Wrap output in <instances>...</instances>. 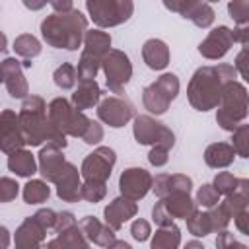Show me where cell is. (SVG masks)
<instances>
[{
	"mask_svg": "<svg viewBox=\"0 0 249 249\" xmlns=\"http://www.w3.org/2000/svg\"><path fill=\"white\" fill-rule=\"evenodd\" d=\"M101 99V88L95 80H80L76 91L72 93V105L80 111L91 109Z\"/></svg>",
	"mask_w": 249,
	"mask_h": 249,
	"instance_id": "24",
	"label": "cell"
},
{
	"mask_svg": "<svg viewBox=\"0 0 249 249\" xmlns=\"http://www.w3.org/2000/svg\"><path fill=\"white\" fill-rule=\"evenodd\" d=\"M231 39H233V43L247 45V41H249V27L247 25H237L235 29H231Z\"/></svg>",
	"mask_w": 249,
	"mask_h": 249,
	"instance_id": "52",
	"label": "cell"
},
{
	"mask_svg": "<svg viewBox=\"0 0 249 249\" xmlns=\"http://www.w3.org/2000/svg\"><path fill=\"white\" fill-rule=\"evenodd\" d=\"M88 245H89V241L86 239V235H84V231L80 230L78 224H74V226L58 231L56 237L47 243V247H53V249L54 247H60V249H76V247H88Z\"/></svg>",
	"mask_w": 249,
	"mask_h": 249,
	"instance_id": "28",
	"label": "cell"
},
{
	"mask_svg": "<svg viewBox=\"0 0 249 249\" xmlns=\"http://www.w3.org/2000/svg\"><path fill=\"white\" fill-rule=\"evenodd\" d=\"M14 51L16 54H19L21 58L33 60L35 56L41 54V41L29 33H21L14 39Z\"/></svg>",
	"mask_w": 249,
	"mask_h": 249,
	"instance_id": "32",
	"label": "cell"
},
{
	"mask_svg": "<svg viewBox=\"0 0 249 249\" xmlns=\"http://www.w3.org/2000/svg\"><path fill=\"white\" fill-rule=\"evenodd\" d=\"M187 247H202V243H198V241H189Z\"/></svg>",
	"mask_w": 249,
	"mask_h": 249,
	"instance_id": "60",
	"label": "cell"
},
{
	"mask_svg": "<svg viewBox=\"0 0 249 249\" xmlns=\"http://www.w3.org/2000/svg\"><path fill=\"white\" fill-rule=\"evenodd\" d=\"M222 206L228 210L230 218H235L239 212L247 210V206H249V195H245L241 191H233V193L226 195V198L222 200Z\"/></svg>",
	"mask_w": 249,
	"mask_h": 249,
	"instance_id": "35",
	"label": "cell"
},
{
	"mask_svg": "<svg viewBox=\"0 0 249 249\" xmlns=\"http://www.w3.org/2000/svg\"><path fill=\"white\" fill-rule=\"evenodd\" d=\"M8 49V39H6V35L0 31V53H4Z\"/></svg>",
	"mask_w": 249,
	"mask_h": 249,
	"instance_id": "58",
	"label": "cell"
},
{
	"mask_svg": "<svg viewBox=\"0 0 249 249\" xmlns=\"http://www.w3.org/2000/svg\"><path fill=\"white\" fill-rule=\"evenodd\" d=\"M233 222H235V228H237L243 235H249V210L239 212V214L233 218Z\"/></svg>",
	"mask_w": 249,
	"mask_h": 249,
	"instance_id": "51",
	"label": "cell"
},
{
	"mask_svg": "<svg viewBox=\"0 0 249 249\" xmlns=\"http://www.w3.org/2000/svg\"><path fill=\"white\" fill-rule=\"evenodd\" d=\"M152 191L158 198L173 193V191H187L191 193L193 191V179L189 175H183V173H160L156 175V179H152Z\"/></svg>",
	"mask_w": 249,
	"mask_h": 249,
	"instance_id": "21",
	"label": "cell"
},
{
	"mask_svg": "<svg viewBox=\"0 0 249 249\" xmlns=\"http://www.w3.org/2000/svg\"><path fill=\"white\" fill-rule=\"evenodd\" d=\"M216 111V123L224 130H233L237 124H241L247 119V89L237 80H230L224 84L220 101Z\"/></svg>",
	"mask_w": 249,
	"mask_h": 249,
	"instance_id": "4",
	"label": "cell"
},
{
	"mask_svg": "<svg viewBox=\"0 0 249 249\" xmlns=\"http://www.w3.org/2000/svg\"><path fill=\"white\" fill-rule=\"evenodd\" d=\"M53 80H54V84H56L60 89H72V88L76 86V80H78L76 68H74L70 62H62V64L54 70Z\"/></svg>",
	"mask_w": 249,
	"mask_h": 249,
	"instance_id": "36",
	"label": "cell"
},
{
	"mask_svg": "<svg viewBox=\"0 0 249 249\" xmlns=\"http://www.w3.org/2000/svg\"><path fill=\"white\" fill-rule=\"evenodd\" d=\"M138 212V206H136V200H130L126 196H117L113 198L105 210H103V218H105V224L109 228H113L115 231H119L123 228L124 222H128L130 218H134Z\"/></svg>",
	"mask_w": 249,
	"mask_h": 249,
	"instance_id": "18",
	"label": "cell"
},
{
	"mask_svg": "<svg viewBox=\"0 0 249 249\" xmlns=\"http://www.w3.org/2000/svg\"><path fill=\"white\" fill-rule=\"evenodd\" d=\"M228 12H230V18L237 25H247V21H249V0H230Z\"/></svg>",
	"mask_w": 249,
	"mask_h": 249,
	"instance_id": "41",
	"label": "cell"
},
{
	"mask_svg": "<svg viewBox=\"0 0 249 249\" xmlns=\"http://www.w3.org/2000/svg\"><path fill=\"white\" fill-rule=\"evenodd\" d=\"M54 185H56V196L60 200H64V202H78V200H82V193H80V189H82V175H80V171H78V167L74 163L66 161L62 173L56 177Z\"/></svg>",
	"mask_w": 249,
	"mask_h": 249,
	"instance_id": "17",
	"label": "cell"
},
{
	"mask_svg": "<svg viewBox=\"0 0 249 249\" xmlns=\"http://www.w3.org/2000/svg\"><path fill=\"white\" fill-rule=\"evenodd\" d=\"M88 29V18L80 10L54 12L41 21L43 41L53 49L78 51Z\"/></svg>",
	"mask_w": 249,
	"mask_h": 249,
	"instance_id": "3",
	"label": "cell"
},
{
	"mask_svg": "<svg viewBox=\"0 0 249 249\" xmlns=\"http://www.w3.org/2000/svg\"><path fill=\"white\" fill-rule=\"evenodd\" d=\"M21 2H23V6H25L27 10H31V12L43 10V8L49 4V0H21Z\"/></svg>",
	"mask_w": 249,
	"mask_h": 249,
	"instance_id": "56",
	"label": "cell"
},
{
	"mask_svg": "<svg viewBox=\"0 0 249 249\" xmlns=\"http://www.w3.org/2000/svg\"><path fill=\"white\" fill-rule=\"evenodd\" d=\"M237 183H239V179L233 175V173H230V171H220L216 177H214V189L220 193V195H230V193H233V191H237Z\"/></svg>",
	"mask_w": 249,
	"mask_h": 249,
	"instance_id": "40",
	"label": "cell"
},
{
	"mask_svg": "<svg viewBox=\"0 0 249 249\" xmlns=\"http://www.w3.org/2000/svg\"><path fill=\"white\" fill-rule=\"evenodd\" d=\"M82 140H84L86 144H89V146L97 144L99 140H103V126H101L97 121H93V119H91V123H89V126H88L86 134L82 136Z\"/></svg>",
	"mask_w": 249,
	"mask_h": 249,
	"instance_id": "46",
	"label": "cell"
},
{
	"mask_svg": "<svg viewBox=\"0 0 249 249\" xmlns=\"http://www.w3.org/2000/svg\"><path fill=\"white\" fill-rule=\"evenodd\" d=\"M177 95H179V78L171 72H165L156 82H152L142 89V103L152 115H163Z\"/></svg>",
	"mask_w": 249,
	"mask_h": 249,
	"instance_id": "6",
	"label": "cell"
},
{
	"mask_svg": "<svg viewBox=\"0 0 249 249\" xmlns=\"http://www.w3.org/2000/svg\"><path fill=\"white\" fill-rule=\"evenodd\" d=\"M80 193H82V200L99 202L107 195V183H103V181H84Z\"/></svg>",
	"mask_w": 249,
	"mask_h": 249,
	"instance_id": "38",
	"label": "cell"
},
{
	"mask_svg": "<svg viewBox=\"0 0 249 249\" xmlns=\"http://www.w3.org/2000/svg\"><path fill=\"white\" fill-rule=\"evenodd\" d=\"M231 146L235 156L249 158V124H237L231 130Z\"/></svg>",
	"mask_w": 249,
	"mask_h": 249,
	"instance_id": "37",
	"label": "cell"
},
{
	"mask_svg": "<svg viewBox=\"0 0 249 249\" xmlns=\"http://www.w3.org/2000/svg\"><path fill=\"white\" fill-rule=\"evenodd\" d=\"M169 148H165V146H161V144H156V146H152V150H150V154H148V161L152 163V165H156V167H161V165H165L167 163V160H169Z\"/></svg>",
	"mask_w": 249,
	"mask_h": 249,
	"instance_id": "44",
	"label": "cell"
},
{
	"mask_svg": "<svg viewBox=\"0 0 249 249\" xmlns=\"http://www.w3.org/2000/svg\"><path fill=\"white\" fill-rule=\"evenodd\" d=\"M84 49L93 53L95 56H103L109 49H111V35L105 33V31H99V29H86L84 33Z\"/></svg>",
	"mask_w": 249,
	"mask_h": 249,
	"instance_id": "29",
	"label": "cell"
},
{
	"mask_svg": "<svg viewBox=\"0 0 249 249\" xmlns=\"http://www.w3.org/2000/svg\"><path fill=\"white\" fill-rule=\"evenodd\" d=\"M152 179L144 167H126L119 177V191L130 200H140L152 191Z\"/></svg>",
	"mask_w": 249,
	"mask_h": 249,
	"instance_id": "12",
	"label": "cell"
},
{
	"mask_svg": "<svg viewBox=\"0 0 249 249\" xmlns=\"http://www.w3.org/2000/svg\"><path fill=\"white\" fill-rule=\"evenodd\" d=\"M191 0H163V6L169 10V12H175V14H181L185 10V6L189 4Z\"/></svg>",
	"mask_w": 249,
	"mask_h": 249,
	"instance_id": "54",
	"label": "cell"
},
{
	"mask_svg": "<svg viewBox=\"0 0 249 249\" xmlns=\"http://www.w3.org/2000/svg\"><path fill=\"white\" fill-rule=\"evenodd\" d=\"M51 196V187L47 181L41 179H31L23 185V200L27 204H41Z\"/></svg>",
	"mask_w": 249,
	"mask_h": 249,
	"instance_id": "34",
	"label": "cell"
},
{
	"mask_svg": "<svg viewBox=\"0 0 249 249\" xmlns=\"http://www.w3.org/2000/svg\"><path fill=\"white\" fill-rule=\"evenodd\" d=\"M220 193L214 189L212 183H204L198 191H196V198H195V204L198 206H204V208H212L214 204L220 202Z\"/></svg>",
	"mask_w": 249,
	"mask_h": 249,
	"instance_id": "39",
	"label": "cell"
},
{
	"mask_svg": "<svg viewBox=\"0 0 249 249\" xmlns=\"http://www.w3.org/2000/svg\"><path fill=\"white\" fill-rule=\"evenodd\" d=\"M8 169L12 173H16L18 177H31L33 173H37L35 156L29 150L19 148V150L8 154Z\"/></svg>",
	"mask_w": 249,
	"mask_h": 249,
	"instance_id": "27",
	"label": "cell"
},
{
	"mask_svg": "<svg viewBox=\"0 0 249 249\" xmlns=\"http://www.w3.org/2000/svg\"><path fill=\"white\" fill-rule=\"evenodd\" d=\"M160 200H161L165 212H167L173 220H175V218H183V220H185V218L196 208L195 200L191 198V193H187V191H173V193L161 196Z\"/></svg>",
	"mask_w": 249,
	"mask_h": 249,
	"instance_id": "22",
	"label": "cell"
},
{
	"mask_svg": "<svg viewBox=\"0 0 249 249\" xmlns=\"http://www.w3.org/2000/svg\"><path fill=\"white\" fill-rule=\"evenodd\" d=\"M130 233H132V237L136 239V241H146L148 237H150V233H152V228H150V224L146 222V220H142V218H136L134 222H132V226H130Z\"/></svg>",
	"mask_w": 249,
	"mask_h": 249,
	"instance_id": "45",
	"label": "cell"
},
{
	"mask_svg": "<svg viewBox=\"0 0 249 249\" xmlns=\"http://www.w3.org/2000/svg\"><path fill=\"white\" fill-rule=\"evenodd\" d=\"M97 117L111 128H121L134 119V105L119 95H109L97 103Z\"/></svg>",
	"mask_w": 249,
	"mask_h": 249,
	"instance_id": "11",
	"label": "cell"
},
{
	"mask_svg": "<svg viewBox=\"0 0 249 249\" xmlns=\"http://www.w3.org/2000/svg\"><path fill=\"white\" fill-rule=\"evenodd\" d=\"M181 245V230L175 224L160 226L152 237V249H175Z\"/></svg>",
	"mask_w": 249,
	"mask_h": 249,
	"instance_id": "30",
	"label": "cell"
},
{
	"mask_svg": "<svg viewBox=\"0 0 249 249\" xmlns=\"http://www.w3.org/2000/svg\"><path fill=\"white\" fill-rule=\"evenodd\" d=\"M19 126L23 132V140L29 146H43L45 142H53L58 148H66V134H62L47 115V103L39 95H25L19 107Z\"/></svg>",
	"mask_w": 249,
	"mask_h": 249,
	"instance_id": "1",
	"label": "cell"
},
{
	"mask_svg": "<svg viewBox=\"0 0 249 249\" xmlns=\"http://www.w3.org/2000/svg\"><path fill=\"white\" fill-rule=\"evenodd\" d=\"M47 115L49 121L66 136H74V138H82L91 123L89 117L84 115V111L76 109L68 99L64 97H54L49 107H47Z\"/></svg>",
	"mask_w": 249,
	"mask_h": 249,
	"instance_id": "5",
	"label": "cell"
},
{
	"mask_svg": "<svg viewBox=\"0 0 249 249\" xmlns=\"http://www.w3.org/2000/svg\"><path fill=\"white\" fill-rule=\"evenodd\" d=\"M31 64H33V62H31V60H27V58H23V62H21V66H23V68H31Z\"/></svg>",
	"mask_w": 249,
	"mask_h": 249,
	"instance_id": "59",
	"label": "cell"
},
{
	"mask_svg": "<svg viewBox=\"0 0 249 249\" xmlns=\"http://www.w3.org/2000/svg\"><path fill=\"white\" fill-rule=\"evenodd\" d=\"M204 2H220V0H204Z\"/></svg>",
	"mask_w": 249,
	"mask_h": 249,
	"instance_id": "61",
	"label": "cell"
},
{
	"mask_svg": "<svg viewBox=\"0 0 249 249\" xmlns=\"http://www.w3.org/2000/svg\"><path fill=\"white\" fill-rule=\"evenodd\" d=\"M235 150L228 142H214L204 150V161L212 169H222L233 163Z\"/></svg>",
	"mask_w": 249,
	"mask_h": 249,
	"instance_id": "26",
	"label": "cell"
},
{
	"mask_svg": "<svg viewBox=\"0 0 249 249\" xmlns=\"http://www.w3.org/2000/svg\"><path fill=\"white\" fill-rule=\"evenodd\" d=\"M54 12H68L72 10V0H49Z\"/></svg>",
	"mask_w": 249,
	"mask_h": 249,
	"instance_id": "55",
	"label": "cell"
},
{
	"mask_svg": "<svg viewBox=\"0 0 249 249\" xmlns=\"http://www.w3.org/2000/svg\"><path fill=\"white\" fill-rule=\"evenodd\" d=\"M99 68H101V58L84 49L78 60V68H76L78 80H95Z\"/></svg>",
	"mask_w": 249,
	"mask_h": 249,
	"instance_id": "33",
	"label": "cell"
},
{
	"mask_svg": "<svg viewBox=\"0 0 249 249\" xmlns=\"http://www.w3.org/2000/svg\"><path fill=\"white\" fill-rule=\"evenodd\" d=\"M33 216H35L47 230H53V226H54V222H56V212H54L53 208H41V210H37Z\"/></svg>",
	"mask_w": 249,
	"mask_h": 249,
	"instance_id": "50",
	"label": "cell"
},
{
	"mask_svg": "<svg viewBox=\"0 0 249 249\" xmlns=\"http://www.w3.org/2000/svg\"><path fill=\"white\" fill-rule=\"evenodd\" d=\"M181 16H183L185 19H191L196 27L206 29V27H210V25L214 23L216 12H214L212 6H210L208 2H204V0H191V2L185 6V10L181 12Z\"/></svg>",
	"mask_w": 249,
	"mask_h": 249,
	"instance_id": "25",
	"label": "cell"
},
{
	"mask_svg": "<svg viewBox=\"0 0 249 249\" xmlns=\"http://www.w3.org/2000/svg\"><path fill=\"white\" fill-rule=\"evenodd\" d=\"M37 158H39L37 171L41 173V177H43L47 183H54L56 177L62 173V169H64V165H66L62 148H58V146L53 144V142H47V146L41 148V152H39Z\"/></svg>",
	"mask_w": 249,
	"mask_h": 249,
	"instance_id": "16",
	"label": "cell"
},
{
	"mask_svg": "<svg viewBox=\"0 0 249 249\" xmlns=\"http://www.w3.org/2000/svg\"><path fill=\"white\" fill-rule=\"evenodd\" d=\"M0 70H2V84L6 86L10 97L23 99L29 93V86H27V80L23 76L21 62L14 56H8L0 62Z\"/></svg>",
	"mask_w": 249,
	"mask_h": 249,
	"instance_id": "14",
	"label": "cell"
},
{
	"mask_svg": "<svg viewBox=\"0 0 249 249\" xmlns=\"http://www.w3.org/2000/svg\"><path fill=\"white\" fill-rule=\"evenodd\" d=\"M19 185L12 177H0V202H10L18 196Z\"/></svg>",
	"mask_w": 249,
	"mask_h": 249,
	"instance_id": "43",
	"label": "cell"
},
{
	"mask_svg": "<svg viewBox=\"0 0 249 249\" xmlns=\"http://www.w3.org/2000/svg\"><path fill=\"white\" fill-rule=\"evenodd\" d=\"M86 10L97 27H115L130 19L132 0H86Z\"/></svg>",
	"mask_w": 249,
	"mask_h": 249,
	"instance_id": "7",
	"label": "cell"
},
{
	"mask_svg": "<svg viewBox=\"0 0 249 249\" xmlns=\"http://www.w3.org/2000/svg\"><path fill=\"white\" fill-rule=\"evenodd\" d=\"M0 82H2V70H0Z\"/></svg>",
	"mask_w": 249,
	"mask_h": 249,
	"instance_id": "62",
	"label": "cell"
},
{
	"mask_svg": "<svg viewBox=\"0 0 249 249\" xmlns=\"http://www.w3.org/2000/svg\"><path fill=\"white\" fill-rule=\"evenodd\" d=\"M23 146H25V140H23L18 113L12 109L0 111V150L4 154H12Z\"/></svg>",
	"mask_w": 249,
	"mask_h": 249,
	"instance_id": "13",
	"label": "cell"
},
{
	"mask_svg": "<svg viewBox=\"0 0 249 249\" xmlns=\"http://www.w3.org/2000/svg\"><path fill=\"white\" fill-rule=\"evenodd\" d=\"M80 230L84 231L86 239L93 245L99 247H111V243L115 241V230L109 228L105 222H99L95 216H84L78 222Z\"/></svg>",
	"mask_w": 249,
	"mask_h": 249,
	"instance_id": "20",
	"label": "cell"
},
{
	"mask_svg": "<svg viewBox=\"0 0 249 249\" xmlns=\"http://www.w3.org/2000/svg\"><path fill=\"white\" fill-rule=\"evenodd\" d=\"M216 245H218L220 249H224V247H239V249H245V245L239 243V241H237L230 231H226V230H220V231H218Z\"/></svg>",
	"mask_w": 249,
	"mask_h": 249,
	"instance_id": "49",
	"label": "cell"
},
{
	"mask_svg": "<svg viewBox=\"0 0 249 249\" xmlns=\"http://www.w3.org/2000/svg\"><path fill=\"white\" fill-rule=\"evenodd\" d=\"M187 230L189 233H193L195 237H204L208 233H212V222H210V216L208 212H202L198 208H195L187 218Z\"/></svg>",
	"mask_w": 249,
	"mask_h": 249,
	"instance_id": "31",
	"label": "cell"
},
{
	"mask_svg": "<svg viewBox=\"0 0 249 249\" xmlns=\"http://www.w3.org/2000/svg\"><path fill=\"white\" fill-rule=\"evenodd\" d=\"M115 161H117L115 150L109 148V146H99L84 158L82 167H80V175L84 177V181H103V183H107V179L111 177Z\"/></svg>",
	"mask_w": 249,
	"mask_h": 249,
	"instance_id": "10",
	"label": "cell"
},
{
	"mask_svg": "<svg viewBox=\"0 0 249 249\" xmlns=\"http://www.w3.org/2000/svg\"><path fill=\"white\" fill-rule=\"evenodd\" d=\"M237 72L231 64H216V66H200L191 76V82L187 86V97L189 103L196 111H210L218 105L220 93L226 82L235 80Z\"/></svg>",
	"mask_w": 249,
	"mask_h": 249,
	"instance_id": "2",
	"label": "cell"
},
{
	"mask_svg": "<svg viewBox=\"0 0 249 249\" xmlns=\"http://www.w3.org/2000/svg\"><path fill=\"white\" fill-rule=\"evenodd\" d=\"M47 237V228L35 218V216H27L16 230L14 235V243L18 249H33L39 247Z\"/></svg>",
	"mask_w": 249,
	"mask_h": 249,
	"instance_id": "19",
	"label": "cell"
},
{
	"mask_svg": "<svg viewBox=\"0 0 249 249\" xmlns=\"http://www.w3.org/2000/svg\"><path fill=\"white\" fill-rule=\"evenodd\" d=\"M142 58L148 68L163 70L169 64V47L161 39H148L142 45Z\"/></svg>",
	"mask_w": 249,
	"mask_h": 249,
	"instance_id": "23",
	"label": "cell"
},
{
	"mask_svg": "<svg viewBox=\"0 0 249 249\" xmlns=\"http://www.w3.org/2000/svg\"><path fill=\"white\" fill-rule=\"evenodd\" d=\"M152 220H154L158 226H169V224H173V218L165 212L161 200H158V202L154 204V208H152Z\"/></svg>",
	"mask_w": 249,
	"mask_h": 249,
	"instance_id": "47",
	"label": "cell"
},
{
	"mask_svg": "<svg viewBox=\"0 0 249 249\" xmlns=\"http://www.w3.org/2000/svg\"><path fill=\"white\" fill-rule=\"evenodd\" d=\"M245 56H247V47H243V49H241V53L235 56L233 68H235V72H239V74H241V78L249 80V78H247V68H245Z\"/></svg>",
	"mask_w": 249,
	"mask_h": 249,
	"instance_id": "53",
	"label": "cell"
},
{
	"mask_svg": "<svg viewBox=\"0 0 249 249\" xmlns=\"http://www.w3.org/2000/svg\"><path fill=\"white\" fill-rule=\"evenodd\" d=\"M208 216H210V222H212V231H220V230H226L228 224L231 222L228 210L222 206V202L214 204L210 210H208Z\"/></svg>",
	"mask_w": 249,
	"mask_h": 249,
	"instance_id": "42",
	"label": "cell"
},
{
	"mask_svg": "<svg viewBox=\"0 0 249 249\" xmlns=\"http://www.w3.org/2000/svg\"><path fill=\"white\" fill-rule=\"evenodd\" d=\"M132 134L134 140L142 146H156L161 144L165 148H173L175 144V134L171 132L169 126H165L163 123L156 121L150 115H138L134 117V124H132Z\"/></svg>",
	"mask_w": 249,
	"mask_h": 249,
	"instance_id": "9",
	"label": "cell"
},
{
	"mask_svg": "<svg viewBox=\"0 0 249 249\" xmlns=\"http://www.w3.org/2000/svg\"><path fill=\"white\" fill-rule=\"evenodd\" d=\"M74 224H78V222H76V216H74L72 212H68V210H64V212H56V222H54L53 230L58 233V231H62V230L74 226Z\"/></svg>",
	"mask_w": 249,
	"mask_h": 249,
	"instance_id": "48",
	"label": "cell"
},
{
	"mask_svg": "<svg viewBox=\"0 0 249 249\" xmlns=\"http://www.w3.org/2000/svg\"><path fill=\"white\" fill-rule=\"evenodd\" d=\"M231 45H233L231 29L228 25H218L200 41L198 53L208 60H220L222 56H226Z\"/></svg>",
	"mask_w": 249,
	"mask_h": 249,
	"instance_id": "15",
	"label": "cell"
},
{
	"mask_svg": "<svg viewBox=\"0 0 249 249\" xmlns=\"http://www.w3.org/2000/svg\"><path fill=\"white\" fill-rule=\"evenodd\" d=\"M101 70L105 74V82L111 93H123L124 86L132 78V64L126 53L119 49H109L101 56Z\"/></svg>",
	"mask_w": 249,
	"mask_h": 249,
	"instance_id": "8",
	"label": "cell"
},
{
	"mask_svg": "<svg viewBox=\"0 0 249 249\" xmlns=\"http://www.w3.org/2000/svg\"><path fill=\"white\" fill-rule=\"evenodd\" d=\"M8 245H10V231L8 228L0 226V249H6Z\"/></svg>",
	"mask_w": 249,
	"mask_h": 249,
	"instance_id": "57",
	"label": "cell"
}]
</instances>
